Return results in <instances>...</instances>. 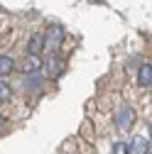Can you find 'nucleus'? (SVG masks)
I'll return each mask as SVG.
<instances>
[{
  "mask_svg": "<svg viewBox=\"0 0 152 154\" xmlns=\"http://www.w3.org/2000/svg\"><path fill=\"white\" fill-rule=\"evenodd\" d=\"M113 154H130V144L128 142H116L113 144Z\"/></svg>",
  "mask_w": 152,
  "mask_h": 154,
  "instance_id": "nucleus-10",
  "label": "nucleus"
},
{
  "mask_svg": "<svg viewBox=\"0 0 152 154\" xmlns=\"http://www.w3.org/2000/svg\"><path fill=\"white\" fill-rule=\"evenodd\" d=\"M40 83H42L40 79H30V81H27V91H30V88H32V91H37V88H40Z\"/></svg>",
  "mask_w": 152,
  "mask_h": 154,
  "instance_id": "nucleus-11",
  "label": "nucleus"
},
{
  "mask_svg": "<svg viewBox=\"0 0 152 154\" xmlns=\"http://www.w3.org/2000/svg\"><path fill=\"white\" fill-rule=\"evenodd\" d=\"M47 73L52 76V79H56V76L64 73V59L62 56H52V59L47 61Z\"/></svg>",
  "mask_w": 152,
  "mask_h": 154,
  "instance_id": "nucleus-4",
  "label": "nucleus"
},
{
  "mask_svg": "<svg viewBox=\"0 0 152 154\" xmlns=\"http://www.w3.org/2000/svg\"><path fill=\"white\" fill-rule=\"evenodd\" d=\"M64 27L62 25H49V29H47V34H44V47L47 49H59L62 47V42H64Z\"/></svg>",
  "mask_w": 152,
  "mask_h": 154,
  "instance_id": "nucleus-1",
  "label": "nucleus"
},
{
  "mask_svg": "<svg viewBox=\"0 0 152 154\" xmlns=\"http://www.w3.org/2000/svg\"><path fill=\"white\" fill-rule=\"evenodd\" d=\"M3 122H5V118H3V115H0V127H3Z\"/></svg>",
  "mask_w": 152,
  "mask_h": 154,
  "instance_id": "nucleus-12",
  "label": "nucleus"
},
{
  "mask_svg": "<svg viewBox=\"0 0 152 154\" xmlns=\"http://www.w3.org/2000/svg\"><path fill=\"white\" fill-rule=\"evenodd\" d=\"M20 69H22V73H37V71L42 69V61H40V56H37V54H30L27 59L20 64Z\"/></svg>",
  "mask_w": 152,
  "mask_h": 154,
  "instance_id": "nucleus-3",
  "label": "nucleus"
},
{
  "mask_svg": "<svg viewBox=\"0 0 152 154\" xmlns=\"http://www.w3.org/2000/svg\"><path fill=\"white\" fill-rule=\"evenodd\" d=\"M10 95H12V91H10V83L0 81V100H10Z\"/></svg>",
  "mask_w": 152,
  "mask_h": 154,
  "instance_id": "nucleus-9",
  "label": "nucleus"
},
{
  "mask_svg": "<svg viewBox=\"0 0 152 154\" xmlns=\"http://www.w3.org/2000/svg\"><path fill=\"white\" fill-rule=\"evenodd\" d=\"M12 66H15V61L10 59V56H5V54H0V76H5V73H10V71H12Z\"/></svg>",
  "mask_w": 152,
  "mask_h": 154,
  "instance_id": "nucleus-8",
  "label": "nucleus"
},
{
  "mask_svg": "<svg viewBox=\"0 0 152 154\" xmlns=\"http://www.w3.org/2000/svg\"><path fill=\"white\" fill-rule=\"evenodd\" d=\"M116 122H118V130L120 132H128L132 127V122H135V110L128 108V105H123L118 110V115H116Z\"/></svg>",
  "mask_w": 152,
  "mask_h": 154,
  "instance_id": "nucleus-2",
  "label": "nucleus"
},
{
  "mask_svg": "<svg viewBox=\"0 0 152 154\" xmlns=\"http://www.w3.org/2000/svg\"><path fill=\"white\" fill-rule=\"evenodd\" d=\"M138 83H140V86H145V88H150V86H152V66H150V61L140 66V73H138Z\"/></svg>",
  "mask_w": 152,
  "mask_h": 154,
  "instance_id": "nucleus-5",
  "label": "nucleus"
},
{
  "mask_svg": "<svg viewBox=\"0 0 152 154\" xmlns=\"http://www.w3.org/2000/svg\"><path fill=\"white\" fill-rule=\"evenodd\" d=\"M130 154H150V140L145 137H135L130 144Z\"/></svg>",
  "mask_w": 152,
  "mask_h": 154,
  "instance_id": "nucleus-6",
  "label": "nucleus"
},
{
  "mask_svg": "<svg viewBox=\"0 0 152 154\" xmlns=\"http://www.w3.org/2000/svg\"><path fill=\"white\" fill-rule=\"evenodd\" d=\"M27 49H30V54H40L44 49V37L42 34H32L30 42H27Z\"/></svg>",
  "mask_w": 152,
  "mask_h": 154,
  "instance_id": "nucleus-7",
  "label": "nucleus"
}]
</instances>
